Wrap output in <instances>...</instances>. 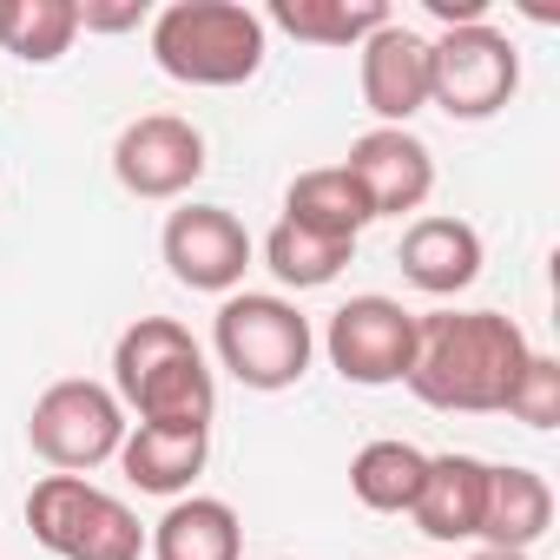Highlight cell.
<instances>
[{"mask_svg":"<svg viewBox=\"0 0 560 560\" xmlns=\"http://www.w3.org/2000/svg\"><path fill=\"white\" fill-rule=\"evenodd\" d=\"M527 357L534 343L501 311H429L416 317V357L402 383L442 416H501Z\"/></svg>","mask_w":560,"mask_h":560,"instance_id":"obj_1","label":"cell"},{"mask_svg":"<svg viewBox=\"0 0 560 560\" xmlns=\"http://www.w3.org/2000/svg\"><path fill=\"white\" fill-rule=\"evenodd\" d=\"M113 396L145 429H205L218 416V370L205 363L198 337L172 317H139L113 343Z\"/></svg>","mask_w":560,"mask_h":560,"instance_id":"obj_2","label":"cell"},{"mask_svg":"<svg viewBox=\"0 0 560 560\" xmlns=\"http://www.w3.org/2000/svg\"><path fill=\"white\" fill-rule=\"evenodd\" d=\"M152 60L178 86H244L264 67V14L244 0H172L152 14Z\"/></svg>","mask_w":560,"mask_h":560,"instance_id":"obj_3","label":"cell"},{"mask_svg":"<svg viewBox=\"0 0 560 560\" xmlns=\"http://www.w3.org/2000/svg\"><path fill=\"white\" fill-rule=\"evenodd\" d=\"M211 350H218V370H231L244 389L277 396V389L304 383V370L317 357V330L291 298L231 291L211 317Z\"/></svg>","mask_w":560,"mask_h":560,"instance_id":"obj_4","label":"cell"},{"mask_svg":"<svg viewBox=\"0 0 560 560\" xmlns=\"http://www.w3.org/2000/svg\"><path fill=\"white\" fill-rule=\"evenodd\" d=\"M27 527L54 560H139L145 553V527L139 514L93 488L86 475H40L27 494Z\"/></svg>","mask_w":560,"mask_h":560,"instance_id":"obj_5","label":"cell"},{"mask_svg":"<svg viewBox=\"0 0 560 560\" xmlns=\"http://www.w3.org/2000/svg\"><path fill=\"white\" fill-rule=\"evenodd\" d=\"M126 429L132 422H126L119 396L93 376H67V383L40 389L34 416H27V442L54 475H93V468L119 462Z\"/></svg>","mask_w":560,"mask_h":560,"instance_id":"obj_6","label":"cell"},{"mask_svg":"<svg viewBox=\"0 0 560 560\" xmlns=\"http://www.w3.org/2000/svg\"><path fill=\"white\" fill-rule=\"evenodd\" d=\"M521 93V54L501 27L475 21V27H448L442 40H429V106L475 126L508 113V100Z\"/></svg>","mask_w":560,"mask_h":560,"instance_id":"obj_7","label":"cell"},{"mask_svg":"<svg viewBox=\"0 0 560 560\" xmlns=\"http://www.w3.org/2000/svg\"><path fill=\"white\" fill-rule=\"evenodd\" d=\"M324 350H330V370L357 389H389L409 376V357H416V311H402L396 298H350L330 311V330H324Z\"/></svg>","mask_w":560,"mask_h":560,"instance_id":"obj_8","label":"cell"},{"mask_svg":"<svg viewBox=\"0 0 560 560\" xmlns=\"http://www.w3.org/2000/svg\"><path fill=\"white\" fill-rule=\"evenodd\" d=\"M159 250H165V270L178 284L205 291V298H231L244 284L250 257H257L244 218L224 211V205H178L165 218V231H159Z\"/></svg>","mask_w":560,"mask_h":560,"instance_id":"obj_9","label":"cell"},{"mask_svg":"<svg viewBox=\"0 0 560 560\" xmlns=\"http://www.w3.org/2000/svg\"><path fill=\"white\" fill-rule=\"evenodd\" d=\"M205 132L178 113H145L132 119L119 139H113V178L132 191V198H185L198 178H205Z\"/></svg>","mask_w":560,"mask_h":560,"instance_id":"obj_10","label":"cell"},{"mask_svg":"<svg viewBox=\"0 0 560 560\" xmlns=\"http://www.w3.org/2000/svg\"><path fill=\"white\" fill-rule=\"evenodd\" d=\"M343 172L363 185L370 218L422 211V205H429V191H435V152H429L409 126H370V132L350 145Z\"/></svg>","mask_w":560,"mask_h":560,"instance_id":"obj_11","label":"cell"},{"mask_svg":"<svg viewBox=\"0 0 560 560\" xmlns=\"http://www.w3.org/2000/svg\"><path fill=\"white\" fill-rule=\"evenodd\" d=\"M357 86L376 126H409L429 106V34L389 21L357 47Z\"/></svg>","mask_w":560,"mask_h":560,"instance_id":"obj_12","label":"cell"},{"mask_svg":"<svg viewBox=\"0 0 560 560\" xmlns=\"http://www.w3.org/2000/svg\"><path fill=\"white\" fill-rule=\"evenodd\" d=\"M396 264H402V277H409L416 291H429V298H455V291H468L475 277H481V231H475L468 218H442V211H429V218H416V224L402 231Z\"/></svg>","mask_w":560,"mask_h":560,"instance_id":"obj_13","label":"cell"},{"mask_svg":"<svg viewBox=\"0 0 560 560\" xmlns=\"http://www.w3.org/2000/svg\"><path fill=\"white\" fill-rule=\"evenodd\" d=\"M481 501H488V462L481 455H429L422 468V488L409 501V521L429 534V540H475L481 534Z\"/></svg>","mask_w":560,"mask_h":560,"instance_id":"obj_14","label":"cell"},{"mask_svg":"<svg viewBox=\"0 0 560 560\" xmlns=\"http://www.w3.org/2000/svg\"><path fill=\"white\" fill-rule=\"evenodd\" d=\"M553 527V488L540 468L521 462H488V501H481V547H508V553H534V540H547Z\"/></svg>","mask_w":560,"mask_h":560,"instance_id":"obj_15","label":"cell"},{"mask_svg":"<svg viewBox=\"0 0 560 560\" xmlns=\"http://www.w3.org/2000/svg\"><path fill=\"white\" fill-rule=\"evenodd\" d=\"M145 553L152 560H237L244 553V521L231 501L218 494H178L152 534H145Z\"/></svg>","mask_w":560,"mask_h":560,"instance_id":"obj_16","label":"cell"},{"mask_svg":"<svg viewBox=\"0 0 560 560\" xmlns=\"http://www.w3.org/2000/svg\"><path fill=\"white\" fill-rule=\"evenodd\" d=\"M205 462H211V435L205 429H145V422H132L126 442H119L126 481L145 488V494H172V501L205 475Z\"/></svg>","mask_w":560,"mask_h":560,"instance_id":"obj_17","label":"cell"},{"mask_svg":"<svg viewBox=\"0 0 560 560\" xmlns=\"http://www.w3.org/2000/svg\"><path fill=\"white\" fill-rule=\"evenodd\" d=\"M284 218H291V224H304V231H317V237H343V244H357V237L376 224V218H370L363 185H357L343 165L298 172V178H291V191H284Z\"/></svg>","mask_w":560,"mask_h":560,"instance_id":"obj_18","label":"cell"},{"mask_svg":"<svg viewBox=\"0 0 560 560\" xmlns=\"http://www.w3.org/2000/svg\"><path fill=\"white\" fill-rule=\"evenodd\" d=\"M389 21L396 14L383 0H270V14H264V27H284L304 47H350V54Z\"/></svg>","mask_w":560,"mask_h":560,"instance_id":"obj_19","label":"cell"},{"mask_svg":"<svg viewBox=\"0 0 560 560\" xmlns=\"http://www.w3.org/2000/svg\"><path fill=\"white\" fill-rule=\"evenodd\" d=\"M422 468H429V455H422L416 442H396V435L363 442L357 462H350V494H357L370 514H409V501H416V488H422Z\"/></svg>","mask_w":560,"mask_h":560,"instance_id":"obj_20","label":"cell"},{"mask_svg":"<svg viewBox=\"0 0 560 560\" xmlns=\"http://www.w3.org/2000/svg\"><path fill=\"white\" fill-rule=\"evenodd\" d=\"M350 257H357V244L317 237V231H304V224H291V218H277L270 237H264V264H270V277H277L284 291H324V284H337Z\"/></svg>","mask_w":560,"mask_h":560,"instance_id":"obj_21","label":"cell"},{"mask_svg":"<svg viewBox=\"0 0 560 560\" xmlns=\"http://www.w3.org/2000/svg\"><path fill=\"white\" fill-rule=\"evenodd\" d=\"M80 40V8L73 0H0V54L27 67H54Z\"/></svg>","mask_w":560,"mask_h":560,"instance_id":"obj_22","label":"cell"},{"mask_svg":"<svg viewBox=\"0 0 560 560\" xmlns=\"http://www.w3.org/2000/svg\"><path fill=\"white\" fill-rule=\"evenodd\" d=\"M508 416L527 422V429H553V422H560V363H553L547 350L527 357V370H521V383H514V396H508Z\"/></svg>","mask_w":560,"mask_h":560,"instance_id":"obj_23","label":"cell"},{"mask_svg":"<svg viewBox=\"0 0 560 560\" xmlns=\"http://www.w3.org/2000/svg\"><path fill=\"white\" fill-rule=\"evenodd\" d=\"M73 8H80V34H126L152 21L145 0H73Z\"/></svg>","mask_w":560,"mask_h":560,"instance_id":"obj_24","label":"cell"},{"mask_svg":"<svg viewBox=\"0 0 560 560\" xmlns=\"http://www.w3.org/2000/svg\"><path fill=\"white\" fill-rule=\"evenodd\" d=\"M475 560H527V553H508V547H481Z\"/></svg>","mask_w":560,"mask_h":560,"instance_id":"obj_25","label":"cell"}]
</instances>
